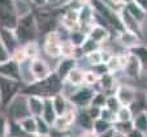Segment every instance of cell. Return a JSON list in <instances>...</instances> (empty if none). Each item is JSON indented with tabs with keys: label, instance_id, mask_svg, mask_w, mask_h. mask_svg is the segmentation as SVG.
<instances>
[{
	"label": "cell",
	"instance_id": "obj_24",
	"mask_svg": "<svg viewBox=\"0 0 147 137\" xmlns=\"http://www.w3.org/2000/svg\"><path fill=\"white\" fill-rule=\"evenodd\" d=\"M124 7L128 9L129 13H130L131 16H133L134 18L137 20V21H139L141 24L144 21V18H146L147 14L144 13V11L138 5V4L136 3V1H134V0H129V1H126Z\"/></svg>",
	"mask_w": 147,
	"mask_h": 137
},
{
	"label": "cell",
	"instance_id": "obj_34",
	"mask_svg": "<svg viewBox=\"0 0 147 137\" xmlns=\"http://www.w3.org/2000/svg\"><path fill=\"white\" fill-rule=\"evenodd\" d=\"M31 5L30 0H14V7H16V12L18 17L25 16V14L31 12Z\"/></svg>",
	"mask_w": 147,
	"mask_h": 137
},
{
	"label": "cell",
	"instance_id": "obj_1",
	"mask_svg": "<svg viewBox=\"0 0 147 137\" xmlns=\"http://www.w3.org/2000/svg\"><path fill=\"white\" fill-rule=\"evenodd\" d=\"M63 82L64 81L59 77V75L55 71V72H52L48 77L43 78V80H38V81L30 82V84L26 87H24L21 92H22L24 94H36L43 98L53 97V95L57 94L61 90Z\"/></svg>",
	"mask_w": 147,
	"mask_h": 137
},
{
	"label": "cell",
	"instance_id": "obj_43",
	"mask_svg": "<svg viewBox=\"0 0 147 137\" xmlns=\"http://www.w3.org/2000/svg\"><path fill=\"white\" fill-rule=\"evenodd\" d=\"M106 102H107V95L104 94L103 92H95L94 97L91 99V103L92 106H98V107H104L106 106Z\"/></svg>",
	"mask_w": 147,
	"mask_h": 137
},
{
	"label": "cell",
	"instance_id": "obj_44",
	"mask_svg": "<svg viewBox=\"0 0 147 137\" xmlns=\"http://www.w3.org/2000/svg\"><path fill=\"white\" fill-rule=\"evenodd\" d=\"M11 58L13 59V60H16L17 63L22 64L26 59H28V56H26V51H25V48H24V46H20V47H17L16 50L13 51V54L11 55Z\"/></svg>",
	"mask_w": 147,
	"mask_h": 137
},
{
	"label": "cell",
	"instance_id": "obj_5",
	"mask_svg": "<svg viewBox=\"0 0 147 137\" xmlns=\"http://www.w3.org/2000/svg\"><path fill=\"white\" fill-rule=\"evenodd\" d=\"M95 94V89L87 85L86 87H78L74 93L69 97V102L77 109L87 107L91 103V99Z\"/></svg>",
	"mask_w": 147,
	"mask_h": 137
},
{
	"label": "cell",
	"instance_id": "obj_27",
	"mask_svg": "<svg viewBox=\"0 0 147 137\" xmlns=\"http://www.w3.org/2000/svg\"><path fill=\"white\" fill-rule=\"evenodd\" d=\"M98 84H99L102 92H108V90L113 89V87H115L113 73H109V72L103 73V75L99 77V81H98Z\"/></svg>",
	"mask_w": 147,
	"mask_h": 137
},
{
	"label": "cell",
	"instance_id": "obj_12",
	"mask_svg": "<svg viewBox=\"0 0 147 137\" xmlns=\"http://www.w3.org/2000/svg\"><path fill=\"white\" fill-rule=\"evenodd\" d=\"M18 22V14L16 12V8H5L0 7V26L8 29H16Z\"/></svg>",
	"mask_w": 147,
	"mask_h": 137
},
{
	"label": "cell",
	"instance_id": "obj_10",
	"mask_svg": "<svg viewBox=\"0 0 147 137\" xmlns=\"http://www.w3.org/2000/svg\"><path fill=\"white\" fill-rule=\"evenodd\" d=\"M94 18H95V11L91 7V4H83L81 8L78 9V22L83 31H86V29H91L94 25Z\"/></svg>",
	"mask_w": 147,
	"mask_h": 137
},
{
	"label": "cell",
	"instance_id": "obj_49",
	"mask_svg": "<svg viewBox=\"0 0 147 137\" xmlns=\"http://www.w3.org/2000/svg\"><path fill=\"white\" fill-rule=\"evenodd\" d=\"M30 3L35 5L36 8H43V7L48 5V0H30Z\"/></svg>",
	"mask_w": 147,
	"mask_h": 137
},
{
	"label": "cell",
	"instance_id": "obj_22",
	"mask_svg": "<svg viewBox=\"0 0 147 137\" xmlns=\"http://www.w3.org/2000/svg\"><path fill=\"white\" fill-rule=\"evenodd\" d=\"M87 34H89L90 38H92L94 41H96V42H99V43L106 42L107 39L109 38L108 29H106L103 25H99V24L92 25L91 29L89 30V33H87Z\"/></svg>",
	"mask_w": 147,
	"mask_h": 137
},
{
	"label": "cell",
	"instance_id": "obj_2",
	"mask_svg": "<svg viewBox=\"0 0 147 137\" xmlns=\"http://www.w3.org/2000/svg\"><path fill=\"white\" fill-rule=\"evenodd\" d=\"M16 35L18 38V42L21 46L36 41L39 34V26L36 22V17L33 12L18 17V22L14 29Z\"/></svg>",
	"mask_w": 147,
	"mask_h": 137
},
{
	"label": "cell",
	"instance_id": "obj_45",
	"mask_svg": "<svg viewBox=\"0 0 147 137\" xmlns=\"http://www.w3.org/2000/svg\"><path fill=\"white\" fill-rule=\"evenodd\" d=\"M100 117H102V119H104V120H107V121H109V123H112V124L117 120V119H116V112L111 111V110H109L108 107H106V106L102 107V111H100Z\"/></svg>",
	"mask_w": 147,
	"mask_h": 137
},
{
	"label": "cell",
	"instance_id": "obj_55",
	"mask_svg": "<svg viewBox=\"0 0 147 137\" xmlns=\"http://www.w3.org/2000/svg\"><path fill=\"white\" fill-rule=\"evenodd\" d=\"M144 111H146V114H147V107H146V110H144Z\"/></svg>",
	"mask_w": 147,
	"mask_h": 137
},
{
	"label": "cell",
	"instance_id": "obj_6",
	"mask_svg": "<svg viewBox=\"0 0 147 137\" xmlns=\"http://www.w3.org/2000/svg\"><path fill=\"white\" fill-rule=\"evenodd\" d=\"M76 117H77V107L73 106L63 115H57V117L52 124V129L57 131V134H60L64 131H68L76 121Z\"/></svg>",
	"mask_w": 147,
	"mask_h": 137
},
{
	"label": "cell",
	"instance_id": "obj_3",
	"mask_svg": "<svg viewBox=\"0 0 147 137\" xmlns=\"http://www.w3.org/2000/svg\"><path fill=\"white\" fill-rule=\"evenodd\" d=\"M5 109H7V115H8V117L12 119V120L20 121L31 115L29 106H28V95L24 94L22 92L18 93L9 102V104Z\"/></svg>",
	"mask_w": 147,
	"mask_h": 137
},
{
	"label": "cell",
	"instance_id": "obj_11",
	"mask_svg": "<svg viewBox=\"0 0 147 137\" xmlns=\"http://www.w3.org/2000/svg\"><path fill=\"white\" fill-rule=\"evenodd\" d=\"M119 14H120V18H121V22L124 25V28L126 30H130L133 33L138 34L139 37L142 38V24L139 21H137L130 13L129 11L125 7H122L121 9L119 11Z\"/></svg>",
	"mask_w": 147,
	"mask_h": 137
},
{
	"label": "cell",
	"instance_id": "obj_18",
	"mask_svg": "<svg viewBox=\"0 0 147 137\" xmlns=\"http://www.w3.org/2000/svg\"><path fill=\"white\" fill-rule=\"evenodd\" d=\"M76 64H77V59L76 58H63L59 62L57 67H56V73L63 81H65L69 72L76 67Z\"/></svg>",
	"mask_w": 147,
	"mask_h": 137
},
{
	"label": "cell",
	"instance_id": "obj_38",
	"mask_svg": "<svg viewBox=\"0 0 147 137\" xmlns=\"http://www.w3.org/2000/svg\"><path fill=\"white\" fill-rule=\"evenodd\" d=\"M99 47H100V43L99 42H96V41H94L92 38L87 37V39L85 41V43L82 45L81 50H82L83 55H86V54L92 52V51H95V50H99Z\"/></svg>",
	"mask_w": 147,
	"mask_h": 137
},
{
	"label": "cell",
	"instance_id": "obj_4",
	"mask_svg": "<svg viewBox=\"0 0 147 137\" xmlns=\"http://www.w3.org/2000/svg\"><path fill=\"white\" fill-rule=\"evenodd\" d=\"M21 90H22V86H21L20 80H14V78L0 75V106L7 107L9 102L18 93H21Z\"/></svg>",
	"mask_w": 147,
	"mask_h": 137
},
{
	"label": "cell",
	"instance_id": "obj_39",
	"mask_svg": "<svg viewBox=\"0 0 147 137\" xmlns=\"http://www.w3.org/2000/svg\"><path fill=\"white\" fill-rule=\"evenodd\" d=\"M106 67H107V71L109 73H116L117 71L122 69L121 68V64H120V58L119 55H112L111 59L108 62L106 63Z\"/></svg>",
	"mask_w": 147,
	"mask_h": 137
},
{
	"label": "cell",
	"instance_id": "obj_16",
	"mask_svg": "<svg viewBox=\"0 0 147 137\" xmlns=\"http://www.w3.org/2000/svg\"><path fill=\"white\" fill-rule=\"evenodd\" d=\"M119 41L122 47L128 48V50L141 45V37L130 30H126V29L119 31Z\"/></svg>",
	"mask_w": 147,
	"mask_h": 137
},
{
	"label": "cell",
	"instance_id": "obj_14",
	"mask_svg": "<svg viewBox=\"0 0 147 137\" xmlns=\"http://www.w3.org/2000/svg\"><path fill=\"white\" fill-rule=\"evenodd\" d=\"M0 75L21 81V64L11 58L9 60L0 64Z\"/></svg>",
	"mask_w": 147,
	"mask_h": 137
},
{
	"label": "cell",
	"instance_id": "obj_48",
	"mask_svg": "<svg viewBox=\"0 0 147 137\" xmlns=\"http://www.w3.org/2000/svg\"><path fill=\"white\" fill-rule=\"evenodd\" d=\"M9 59H11V54L8 52V50H7L5 47H4L3 43L0 42V64L7 62V60H9Z\"/></svg>",
	"mask_w": 147,
	"mask_h": 137
},
{
	"label": "cell",
	"instance_id": "obj_29",
	"mask_svg": "<svg viewBox=\"0 0 147 137\" xmlns=\"http://www.w3.org/2000/svg\"><path fill=\"white\" fill-rule=\"evenodd\" d=\"M83 76H85V72H83L80 67L76 65L69 72V75H68V77H67V81H69L70 84L76 85V86H81V85L83 84Z\"/></svg>",
	"mask_w": 147,
	"mask_h": 137
},
{
	"label": "cell",
	"instance_id": "obj_40",
	"mask_svg": "<svg viewBox=\"0 0 147 137\" xmlns=\"http://www.w3.org/2000/svg\"><path fill=\"white\" fill-rule=\"evenodd\" d=\"M100 76L98 75L95 71H85V76H83V84L89 85V86H94L98 81H99Z\"/></svg>",
	"mask_w": 147,
	"mask_h": 137
},
{
	"label": "cell",
	"instance_id": "obj_54",
	"mask_svg": "<svg viewBox=\"0 0 147 137\" xmlns=\"http://www.w3.org/2000/svg\"><path fill=\"white\" fill-rule=\"evenodd\" d=\"M146 95H147V86H146Z\"/></svg>",
	"mask_w": 147,
	"mask_h": 137
},
{
	"label": "cell",
	"instance_id": "obj_7",
	"mask_svg": "<svg viewBox=\"0 0 147 137\" xmlns=\"http://www.w3.org/2000/svg\"><path fill=\"white\" fill-rule=\"evenodd\" d=\"M61 37L57 31H48L46 34V38H45V52L47 54L48 56L51 58H59L61 56Z\"/></svg>",
	"mask_w": 147,
	"mask_h": 137
},
{
	"label": "cell",
	"instance_id": "obj_8",
	"mask_svg": "<svg viewBox=\"0 0 147 137\" xmlns=\"http://www.w3.org/2000/svg\"><path fill=\"white\" fill-rule=\"evenodd\" d=\"M29 71H30V75L33 76L34 81H38V80H43V78L48 77V76L52 73L50 65L47 62H45L43 59L40 58H34L30 60V65H29Z\"/></svg>",
	"mask_w": 147,
	"mask_h": 137
},
{
	"label": "cell",
	"instance_id": "obj_31",
	"mask_svg": "<svg viewBox=\"0 0 147 137\" xmlns=\"http://www.w3.org/2000/svg\"><path fill=\"white\" fill-rule=\"evenodd\" d=\"M112 125H113L112 123L104 120V119H102V117H98V119L94 120L92 131H94V134H100V136H103V134L106 133Z\"/></svg>",
	"mask_w": 147,
	"mask_h": 137
},
{
	"label": "cell",
	"instance_id": "obj_25",
	"mask_svg": "<svg viewBox=\"0 0 147 137\" xmlns=\"http://www.w3.org/2000/svg\"><path fill=\"white\" fill-rule=\"evenodd\" d=\"M20 124L24 128V131L26 132L28 134H38V127H36V117L30 115V116L25 117L22 120H20Z\"/></svg>",
	"mask_w": 147,
	"mask_h": 137
},
{
	"label": "cell",
	"instance_id": "obj_35",
	"mask_svg": "<svg viewBox=\"0 0 147 137\" xmlns=\"http://www.w3.org/2000/svg\"><path fill=\"white\" fill-rule=\"evenodd\" d=\"M26 132L24 131V128L21 127L20 121L17 120H12L9 119V124H8V133L7 136H26Z\"/></svg>",
	"mask_w": 147,
	"mask_h": 137
},
{
	"label": "cell",
	"instance_id": "obj_46",
	"mask_svg": "<svg viewBox=\"0 0 147 137\" xmlns=\"http://www.w3.org/2000/svg\"><path fill=\"white\" fill-rule=\"evenodd\" d=\"M8 124H9L8 115L0 112V137L7 136V133H8Z\"/></svg>",
	"mask_w": 147,
	"mask_h": 137
},
{
	"label": "cell",
	"instance_id": "obj_15",
	"mask_svg": "<svg viewBox=\"0 0 147 137\" xmlns=\"http://www.w3.org/2000/svg\"><path fill=\"white\" fill-rule=\"evenodd\" d=\"M61 24H63V28L68 31L81 29L80 22H78V9H74V8L68 9L64 13V16L61 17Z\"/></svg>",
	"mask_w": 147,
	"mask_h": 137
},
{
	"label": "cell",
	"instance_id": "obj_20",
	"mask_svg": "<svg viewBox=\"0 0 147 137\" xmlns=\"http://www.w3.org/2000/svg\"><path fill=\"white\" fill-rule=\"evenodd\" d=\"M51 98H52V104H53V107H55V111L57 115H63L64 112H67L70 107H73V104L69 102V99L60 92Z\"/></svg>",
	"mask_w": 147,
	"mask_h": 137
},
{
	"label": "cell",
	"instance_id": "obj_37",
	"mask_svg": "<svg viewBox=\"0 0 147 137\" xmlns=\"http://www.w3.org/2000/svg\"><path fill=\"white\" fill-rule=\"evenodd\" d=\"M85 58H86V60H87V64H90L91 67H95V65H99L103 63L100 50H95V51H92V52L86 54Z\"/></svg>",
	"mask_w": 147,
	"mask_h": 137
},
{
	"label": "cell",
	"instance_id": "obj_33",
	"mask_svg": "<svg viewBox=\"0 0 147 137\" xmlns=\"http://www.w3.org/2000/svg\"><path fill=\"white\" fill-rule=\"evenodd\" d=\"M133 110L130 106H121L116 112V121H133Z\"/></svg>",
	"mask_w": 147,
	"mask_h": 137
},
{
	"label": "cell",
	"instance_id": "obj_17",
	"mask_svg": "<svg viewBox=\"0 0 147 137\" xmlns=\"http://www.w3.org/2000/svg\"><path fill=\"white\" fill-rule=\"evenodd\" d=\"M142 69H143V67H142L139 59L137 58L134 54L129 52L128 64L125 65V68H124L125 73H126L129 77H131V78H138V77H141Z\"/></svg>",
	"mask_w": 147,
	"mask_h": 137
},
{
	"label": "cell",
	"instance_id": "obj_32",
	"mask_svg": "<svg viewBox=\"0 0 147 137\" xmlns=\"http://www.w3.org/2000/svg\"><path fill=\"white\" fill-rule=\"evenodd\" d=\"M129 52L134 54V55L139 59V62H141L142 67L147 68V47H146V46L138 45V46H136V47L130 48V50H129Z\"/></svg>",
	"mask_w": 147,
	"mask_h": 137
},
{
	"label": "cell",
	"instance_id": "obj_51",
	"mask_svg": "<svg viewBox=\"0 0 147 137\" xmlns=\"http://www.w3.org/2000/svg\"><path fill=\"white\" fill-rule=\"evenodd\" d=\"M134 1H136V3L144 11V13L147 14V0H134Z\"/></svg>",
	"mask_w": 147,
	"mask_h": 137
},
{
	"label": "cell",
	"instance_id": "obj_30",
	"mask_svg": "<svg viewBox=\"0 0 147 137\" xmlns=\"http://www.w3.org/2000/svg\"><path fill=\"white\" fill-rule=\"evenodd\" d=\"M133 127L137 129H139L141 132H143L144 134H147V114L146 111H141L133 117Z\"/></svg>",
	"mask_w": 147,
	"mask_h": 137
},
{
	"label": "cell",
	"instance_id": "obj_53",
	"mask_svg": "<svg viewBox=\"0 0 147 137\" xmlns=\"http://www.w3.org/2000/svg\"><path fill=\"white\" fill-rule=\"evenodd\" d=\"M61 0H48V4H57L60 3Z\"/></svg>",
	"mask_w": 147,
	"mask_h": 137
},
{
	"label": "cell",
	"instance_id": "obj_13",
	"mask_svg": "<svg viewBox=\"0 0 147 137\" xmlns=\"http://www.w3.org/2000/svg\"><path fill=\"white\" fill-rule=\"evenodd\" d=\"M115 94L119 98L120 103L122 106H131L137 99L136 90L131 86H129V85H120V86H117L116 90H115Z\"/></svg>",
	"mask_w": 147,
	"mask_h": 137
},
{
	"label": "cell",
	"instance_id": "obj_9",
	"mask_svg": "<svg viewBox=\"0 0 147 137\" xmlns=\"http://www.w3.org/2000/svg\"><path fill=\"white\" fill-rule=\"evenodd\" d=\"M0 42L3 43L4 47L8 50V52L11 55L17 47L21 46L18 42V38L16 35V31L13 29H8L4 28V26H0Z\"/></svg>",
	"mask_w": 147,
	"mask_h": 137
},
{
	"label": "cell",
	"instance_id": "obj_23",
	"mask_svg": "<svg viewBox=\"0 0 147 137\" xmlns=\"http://www.w3.org/2000/svg\"><path fill=\"white\" fill-rule=\"evenodd\" d=\"M42 117L52 127L53 121L57 117V114L55 111V107L52 104V98L51 97H47L45 98V107H43V112H42Z\"/></svg>",
	"mask_w": 147,
	"mask_h": 137
},
{
	"label": "cell",
	"instance_id": "obj_19",
	"mask_svg": "<svg viewBox=\"0 0 147 137\" xmlns=\"http://www.w3.org/2000/svg\"><path fill=\"white\" fill-rule=\"evenodd\" d=\"M28 95V106L30 114L33 116H42L43 107H45V98L36 94H26Z\"/></svg>",
	"mask_w": 147,
	"mask_h": 137
},
{
	"label": "cell",
	"instance_id": "obj_50",
	"mask_svg": "<svg viewBox=\"0 0 147 137\" xmlns=\"http://www.w3.org/2000/svg\"><path fill=\"white\" fill-rule=\"evenodd\" d=\"M100 52H102V60H103V63H104V64H106V63L108 62L109 59H111L112 54L109 52L108 50H100Z\"/></svg>",
	"mask_w": 147,
	"mask_h": 137
},
{
	"label": "cell",
	"instance_id": "obj_28",
	"mask_svg": "<svg viewBox=\"0 0 147 137\" xmlns=\"http://www.w3.org/2000/svg\"><path fill=\"white\" fill-rule=\"evenodd\" d=\"M80 47H76L72 42L69 41V38L61 41V56L63 58H76V54H77V50Z\"/></svg>",
	"mask_w": 147,
	"mask_h": 137
},
{
	"label": "cell",
	"instance_id": "obj_52",
	"mask_svg": "<svg viewBox=\"0 0 147 137\" xmlns=\"http://www.w3.org/2000/svg\"><path fill=\"white\" fill-rule=\"evenodd\" d=\"M78 1H80L82 5H83V4H90V3H91V0H78Z\"/></svg>",
	"mask_w": 147,
	"mask_h": 137
},
{
	"label": "cell",
	"instance_id": "obj_42",
	"mask_svg": "<svg viewBox=\"0 0 147 137\" xmlns=\"http://www.w3.org/2000/svg\"><path fill=\"white\" fill-rule=\"evenodd\" d=\"M121 106H122V104L120 103L119 98L116 97V94H112V95H109V97H107L106 107H108V109L111 110V111L117 112V111H119V109H120Z\"/></svg>",
	"mask_w": 147,
	"mask_h": 137
},
{
	"label": "cell",
	"instance_id": "obj_47",
	"mask_svg": "<svg viewBox=\"0 0 147 137\" xmlns=\"http://www.w3.org/2000/svg\"><path fill=\"white\" fill-rule=\"evenodd\" d=\"M86 109H87V112H89V115L92 117V119H94V120H95V119H98V117H100V111H102V107L89 104Z\"/></svg>",
	"mask_w": 147,
	"mask_h": 137
},
{
	"label": "cell",
	"instance_id": "obj_26",
	"mask_svg": "<svg viewBox=\"0 0 147 137\" xmlns=\"http://www.w3.org/2000/svg\"><path fill=\"white\" fill-rule=\"evenodd\" d=\"M87 37H89V34H87L86 31H83L82 29L69 31V41L76 46V47H82V45L85 43Z\"/></svg>",
	"mask_w": 147,
	"mask_h": 137
},
{
	"label": "cell",
	"instance_id": "obj_41",
	"mask_svg": "<svg viewBox=\"0 0 147 137\" xmlns=\"http://www.w3.org/2000/svg\"><path fill=\"white\" fill-rule=\"evenodd\" d=\"M24 48H25V51H26L28 59L31 60V59H34V58H38V45H36V41L24 45Z\"/></svg>",
	"mask_w": 147,
	"mask_h": 137
},
{
	"label": "cell",
	"instance_id": "obj_21",
	"mask_svg": "<svg viewBox=\"0 0 147 137\" xmlns=\"http://www.w3.org/2000/svg\"><path fill=\"white\" fill-rule=\"evenodd\" d=\"M76 121H77V124L82 129H86V131H92L94 119H92V117L89 115L86 107H83V109H77V117H76Z\"/></svg>",
	"mask_w": 147,
	"mask_h": 137
},
{
	"label": "cell",
	"instance_id": "obj_36",
	"mask_svg": "<svg viewBox=\"0 0 147 137\" xmlns=\"http://www.w3.org/2000/svg\"><path fill=\"white\" fill-rule=\"evenodd\" d=\"M35 117H36V127H38V136H47V134H50L52 127L42 116H35Z\"/></svg>",
	"mask_w": 147,
	"mask_h": 137
}]
</instances>
